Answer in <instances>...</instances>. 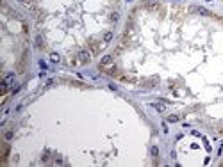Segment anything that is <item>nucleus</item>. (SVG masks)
Segmentation results:
<instances>
[{
  "label": "nucleus",
  "mask_w": 223,
  "mask_h": 167,
  "mask_svg": "<svg viewBox=\"0 0 223 167\" xmlns=\"http://www.w3.org/2000/svg\"><path fill=\"white\" fill-rule=\"evenodd\" d=\"M36 46H41V36H36Z\"/></svg>",
  "instance_id": "obj_15"
},
{
  "label": "nucleus",
  "mask_w": 223,
  "mask_h": 167,
  "mask_svg": "<svg viewBox=\"0 0 223 167\" xmlns=\"http://www.w3.org/2000/svg\"><path fill=\"white\" fill-rule=\"evenodd\" d=\"M152 107L157 110V112H164V110H166V107H164V105H161V103H154Z\"/></svg>",
  "instance_id": "obj_8"
},
{
  "label": "nucleus",
  "mask_w": 223,
  "mask_h": 167,
  "mask_svg": "<svg viewBox=\"0 0 223 167\" xmlns=\"http://www.w3.org/2000/svg\"><path fill=\"white\" fill-rule=\"evenodd\" d=\"M103 70V73H107V75H111V77H114V75H118V68L116 66H109V68H102Z\"/></svg>",
  "instance_id": "obj_4"
},
{
  "label": "nucleus",
  "mask_w": 223,
  "mask_h": 167,
  "mask_svg": "<svg viewBox=\"0 0 223 167\" xmlns=\"http://www.w3.org/2000/svg\"><path fill=\"white\" fill-rule=\"evenodd\" d=\"M18 91H20V85H13V87H11V93H13V94H16Z\"/></svg>",
  "instance_id": "obj_14"
},
{
  "label": "nucleus",
  "mask_w": 223,
  "mask_h": 167,
  "mask_svg": "<svg viewBox=\"0 0 223 167\" xmlns=\"http://www.w3.org/2000/svg\"><path fill=\"white\" fill-rule=\"evenodd\" d=\"M77 57H79V62L80 64H87L89 60H91V54H89L87 50H80Z\"/></svg>",
  "instance_id": "obj_1"
},
{
  "label": "nucleus",
  "mask_w": 223,
  "mask_h": 167,
  "mask_svg": "<svg viewBox=\"0 0 223 167\" xmlns=\"http://www.w3.org/2000/svg\"><path fill=\"white\" fill-rule=\"evenodd\" d=\"M109 64H113V55H103V57L100 59V62H98L100 68H105V66H109Z\"/></svg>",
  "instance_id": "obj_3"
},
{
  "label": "nucleus",
  "mask_w": 223,
  "mask_h": 167,
  "mask_svg": "<svg viewBox=\"0 0 223 167\" xmlns=\"http://www.w3.org/2000/svg\"><path fill=\"white\" fill-rule=\"evenodd\" d=\"M113 37H114L113 32H105V34H103V37H102V41H103V43H111V41H113Z\"/></svg>",
  "instance_id": "obj_5"
},
{
  "label": "nucleus",
  "mask_w": 223,
  "mask_h": 167,
  "mask_svg": "<svg viewBox=\"0 0 223 167\" xmlns=\"http://www.w3.org/2000/svg\"><path fill=\"white\" fill-rule=\"evenodd\" d=\"M118 18H120V14H118V13H111V21H113V23H116Z\"/></svg>",
  "instance_id": "obj_10"
},
{
  "label": "nucleus",
  "mask_w": 223,
  "mask_h": 167,
  "mask_svg": "<svg viewBox=\"0 0 223 167\" xmlns=\"http://www.w3.org/2000/svg\"><path fill=\"white\" fill-rule=\"evenodd\" d=\"M109 89H111V91H118V85H114V84H109Z\"/></svg>",
  "instance_id": "obj_18"
},
{
  "label": "nucleus",
  "mask_w": 223,
  "mask_h": 167,
  "mask_svg": "<svg viewBox=\"0 0 223 167\" xmlns=\"http://www.w3.org/2000/svg\"><path fill=\"white\" fill-rule=\"evenodd\" d=\"M196 13L204 14V16H211V11H209V9H205V7H196Z\"/></svg>",
  "instance_id": "obj_6"
},
{
  "label": "nucleus",
  "mask_w": 223,
  "mask_h": 167,
  "mask_svg": "<svg viewBox=\"0 0 223 167\" xmlns=\"http://www.w3.org/2000/svg\"><path fill=\"white\" fill-rule=\"evenodd\" d=\"M39 66H41V70H48V66L43 62V60H39Z\"/></svg>",
  "instance_id": "obj_17"
},
{
  "label": "nucleus",
  "mask_w": 223,
  "mask_h": 167,
  "mask_svg": "<svg viewBox=\"0 0 223 167\" xmlns=\"http://www.w3.org/2000/svg\"><path fill=\"white\" fill-rule=\"evenodd\" d=\"M63 164V158L61 156H55V165H61Z\"/></svg>",
  "instance_id": "obj_16"
},
{
  "label": "nucleus",
  "mask_w": 223,
  "mask_h": 167,
  "mask_svg": "<svg viewBox=\"0 0 223 167\" xmlns=\"http://www.w3.org/2000/svg\"><path fill=\"white\" fill-rule=\"evenodd\" d=\"M50 60H52V62H61V55L54 52V54H50Z\"/></svg>",
  "instance_id": "obj_7"
},
{
  "label": "nucleus",
  "mask_w": 223,
  "mask_h": 167,
  "mask_svg": "<svg viewBox=\"0 0 223 167\" xmlns=\"http://www.w3.org/2000/svg\"><path fill=\"white\" fill-rule=\"evenodd\" d=\"M48 155H50V151H45L43 156H41V162H48V160H50V156H48Z\"/></svg>",
  "instance_id": "obj_11"
},
{
  "label": "nucleus",
  "mask_w": 223,
  "mask_h": 167,
  "mask_svg": "<svg viewBox=\"0 0 223 167\" xmlns=\"http://www.w3.org/2000/svg\"><path fill=\"white\" fill-rule=\"evenodd\" d=\"M14 77H16V73H14V71H9V73L4 77V82H5L9 87H13V85H14Z\"/></svg>",
  "instance_id": "obj_2"
},
{
  "label": "nucleus",
  "mask_w": 223,
  "mask_h": 167,
  "mask_svg": "<svg viewBox=\"0 0 223 167\" xmlns=\"http://www.w3.org/2000/svg\"><path fill=\"white\" fill-rule=\"evenodd\" d=\"M4 137H5V140H13L14 133H13V132H5V135H4Z\"/></svg>",
  "instance_id": "obj_12"
},
{
  "label": "nucleus",
  "mask_w": 223,
  "mask_h": 167,
  "mask_svg": "<svg viewBox=\"0 0 223 167\" xmlns=\"http://www.w3.org/2000/svg\"><path fill=\"white\" fill-rule=\"evenodd\" d=\"M150 153H152L154 158H157V156H159V148H157V146H152V148H150Z\"/></svg>",
  "instance_id": "obj_9"
},
{
  "label": "nucleus",
  "mask_w": 223,
  "mask_h": 167,
  "mask_svg": "<svg viewBox=\"0 0 223 167\" xmlns=\"http://www.w3.org/2000/svg\"><path fill=\"white\" fill-rule=\"evenodd\" d=\"M168 121H170V123H177V121H178V116H170Z\"/></svg>",
  "instance_id": "obj_13"
},
{
  "label": "nucleus",
  "mask_w": 223,
  "mask_h": 167,
  "mask_svg": "<svg viewBox=\"0 0 223 167\" xmlns=\"http://www.w3.org/2000/svg\"><path fill=\"white\" fill-rule=\"evenodd\" d=\"M18 2H32V0H18Z\"/></svg>",
  "instance_id": "obj_19"
}]
</instances>
